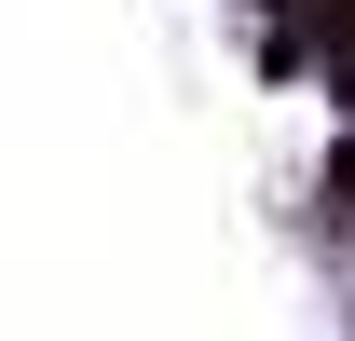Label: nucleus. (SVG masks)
<instances>
[{
  "label": "nucleus",
  "instance_id": "obj_1",
  "mask_svg": "<svg viewBox=\"0 0 355 341\" xmlns=\"http://www.w3.org/2000/svg\"><path fill=\"white\" fill-rule=\"evenodd\" d=\"M273 69H328V96H355V0H301V28H273Z\"/></svg>",
  "mask_w": 355,
  "mask_h": 341
}]
</instances>
